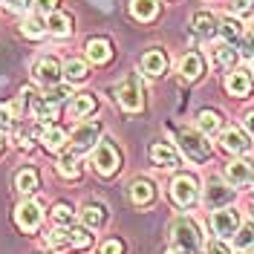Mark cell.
Returning <instances> with one entry per match:
<instances>
[{
	"instance_id": "1",
	"label": "cell",
	"mask_w": 254,
	"mask_h": 254,
	"mask_svg": "<svg viewBox=\"0 0 254 254\" xmlns=\"http://www.w3.org/2000/svg\"><path fill=\"white\" fill-rule=\"evenodd\" d=\"M199 249H202V234H199L196 222L176 220L171 225V249H168V254H199Z\"/></svg>"
},
{
	"instance_id": "2",
	"label": "cell",
	"mask_w": 254,
	"mask_h": 254,
	"mask_svg": "<svg viewBox=\"0 0 254 254\" xmlns=\"http://www.w3.org/2000/svg\"><path fill=\"white\" fill-rule=\"evenodd\" d=\"M90 165H93V171H95L98 176H113L116 171H119V165H122V156H119L116 144H110V142H98V144L93 147Z\"/></svg>"
},
{
	"instance_id": "3",
	"label": "cell",
	"mask_w": 254,
	"mask_h": 254,
	"mask_svg": "<svg viewBox=\"0 0 254 254\" xmlns=\"http://www.w3.org/2000/svg\"><path fill=\"white\" fill-rule=\"evenodd\" d=\"M176 139H179V147L185 150V156L193 159V162H205L211 156V144L205 142V136L199 133V130H179L176 133Z\"/></svg>"
},
{
	"instance_id": "4",
	"label": "cell",
	"mask_w": 254,
	"mask_h": 254,
	"mask_svg": "<svg viewBox=\"0 0 254 254\" xmlns=\"http://www.w3.org/2000/svg\"><path fill=\"white\" fill-rule=\"evenodd\" d=\"M171 199H174L179 208L196 205V199H199V185H196V179L188 176V174L176 176L174 182H171Z\"/></svg>"
},
{
	"instance_id": "5",
	"label": "cell",
	"mask_w": 254,
	"mask_h": 254,
	"mask_svg": "<svg viewBox=\"0 0 254 254\" xmlns=\"http://www.w3.org/2000/svg\"><path fill=\"white\" fill-rule=\"evenodd\" d=\"M116 101L122 104V110L127 113H139L144 107V93L142 87H139V81L136 78H127L122 84H116Z\"/></svg>"
},
{
	"instance_id": "6",
	"label": "cell",
	"mask_w": 254,
	"mask_h": 254,
	"mask_svg": "<svg viewBox=\"0 0 254 254\" xmlns=\"http://www.w3.org/2000/svg\"><path fill=\"white\" fill-rule=\"evenodd\" d=\"M211 228H214V234L217 237H234L240 228V211L237 208H217L214 214H211Z\"/></svg>"
},
{
	"instance_id": "7",
	"label": "cell",
	"mask_w": 254,
	"mask_h": 254,
	"mask_svg": "<svg viewBox=\"0 0 254 254\" xmlns=\"http://www.w3.org/2000/svg\"><path fill=\"white\" fill-rule=\"evenodd\" d=\"M98 133H101V125H95V122H87V125H78L72 130V136H69V142H72V153L78 156L84 150H90L98 144Z\"/></svg>"
},
{
	"instance_id": "8",
	"label": "cell",
	"mask_w": 254,
	"mask_h": 254,
	"mask_svg": "<svg viewBox=\"0 0 254 254\" xmlns=\"http://www.w3.org/2000/svg\"><path fill=\"white\" fill-rule=\"evenodd\" d=\"M15 222L20 231H26V234H32V231H38L41 228V222H44V211H41V205L38 202H20L15 211Z\"/></svg>"
},
{
	"instance_id": "9",
	"label": "cell",
	"mask_w": 254,
	"mask_h": 254,
	"mask_svg": "<svg viewBox=\"0 0 254 254\" xmlns=\"http://www.w3.org/2000/svg\"><path fill=\"white\" fill-rule=\"evenodd\" d=\"M32 72H35L38 81H44L49 87V84H58V78H61V64L55 61L52 55H47V58H38L35 61V69Z\"/></svg>"
},
{
	"instance_id": "10",
	"label": "cell",
	"mask_w": 254,
	"mask_h": 254,
	"mask_svg": "<svg viewBox=\"0 0 254 254\" xmlns=\"http://www.w3.org/2000/svg\"><path fill=\"white\" fill-rule=\"evenodd\" d=\"M225 179H228L231 185H237V188L249 185V182L254 179L252 162H243V159H237V162H228V165H225Z\"/></svg>"
},
{
	"instance_id": "11",
	"label": "cell",
	"mask_w": 254,
	"mask_h": 254,
	"mask_svg": "<svg viewBox=\"0 0 254 254\" xmlns=\"http://www.w3.org/2000/svg\"><path fill=\"white\" fill-rule=\"evenodd\" d=\"M150 159H153V165L159 168H179V153H176V147H171L168 142H156L150 147Z\"/></svg>"
},
{
	"instance_id": "12",
	"label": "cell",
	"mask_w": 254,
	"mask_h": 254,
	"mask_svg": "<svg viewBox=\"0 0 254 254\" xmlns=\"http://www.w3.org/2000/svg\"><path fill=\"white\" fill-rule=\"evenodd\" d=\"M225 90H228V95H234V98H246L249 90H252V75H249L246 69L231 72V75L225 78Z\"/></svg>"
},
{
	"instance_id": "13",
	"label": "cell",
	"mask_w": 254,
	"mask_h": 254,
	"mask_svg": "<svg viewBox=\"0 0 254 254\" xmlns=\"http://www.w3.org/2000/svg\"><path fill=\"white\" fill-rule=\"evenodd\" d=\"M222 147H225L228 153H249L252 142H249V136H246L243 130L231 127V130H225V133H222Z\"/></svg>"
},
{
	"instance_id": "14",
	"label": "cell",
	"mask_w": 254,
	"mask_h": 254,
	"mask_svg": "<svg viewBox=\"0 0 254 254\" xmlns=\"http://www.w3.org/2000/svg\"><path fill=\"white\" fill-rule=\"evenodd\" d=\"M41 142H44V147H47L49 153H58V150H64V147L69 144V136H66L58 125H49L47 130L41 133Z\"/></svg>"
},
{
	"instance_id": "15",
	"label": "cell",
	"mask_w": 254,
	"mask_h": 254,
	"mask_svg": "<svg viewBox=\"0 0 254 254\" xmlns=\"http://www.w3.org/2000/svg\"><path fill=\"white\" fill-rule=\"evenodd\" d=\"M87 58L93 64H107L113 58V44L107 41V38H93L90 44H87Z\"/></svg>"
},
{
	"instance_id": "16",
	"label": "cell",
	"mask_w": 254,
	"mask_h": 254,
	"mask_svg": "<svg viewBox=\"0 0 254 254\" xmlns=\"http://www.w3.org/2000/svg\"><path fill=\"white\" fill-rule=\"evenodd\" d=\"M231 196H234L231 188H225L220 182H211L205 188V205L211 208V211H217V208H222L225 202H231Z\"/></svg>"
},
{
	"instance_id": "17",
	"label": "cell",
	"mask_w": 254,
	"mask_h": 254,
	"mask_svg": "<svg viewBox=\"0 0 254 254\" xmlns=\"http://www.w3.org/2000/svg\"><path fill=\"white\" fill-rule=\"evenodd\" d=\"M165 66H168V58L162 49H150L142 55V72H147V75H162Z\"/></svg>"
},
{
	"instance_id": "18",
	"label": "cell",
	"mask_w": 254,
	"mask_h": 254,
	"mask_svg": "<svg viewBox=\"0 0 254 254\" xmlns=\"http://www.w3.org/2000/svg\"><path fill=\"white\" fill-rule=\"evenodd\" d=\"M193 32L202 35V38H214L220 32V20L211 15V12H196L193 15Z\"/></svg>"
},
{
	"instance_id": "19",
	"label": "cell",
	"mask_w": 254,
	"mask_h": 254,
	"mask_svg": "<svg viewBox=\"0 0 254 254\" xmlns=\"http://www.w3.org/2000/svg\"><path fill=\"white\" fill-rule=\"evenodd\" d=\"M47 32L49 35H55V38H66L69 32H72V20H69V15H64V12H52V15H47Z\"/></svg>"
},
{
	"instance_id": "20",
	"label": "cell",
	"mask_w": 254,
	"mask_h": 254,
	"mask_svg": "<svg viewBox=\"0 0 254 254\" xmlns=\"http://www.w3.org/2000/svg\"><path fill=\"white\" fill-rule=\"evenodd\" d=\"M179 72H182V78L196 81L202 72H205V64H202V58H199L196 52H188V55L179 61Z\"/></svg>"
},
{
	"instance_id": "21",
	"label": "cell",
	"mask_w": 254,
	"mask_h": 254,
	"mask_svg": "<svg viewBox=\"0 0 254 254\" xmlns=\"http://www.w3.org/2000/svg\"><path fill=\"white\" fill-rule=\"evenodd\" d=\"M81 220H84L87 228H101L104 220H107V211H104L101 202H87V205L81 208Z\"/></svg>"
},
{
	"instance_id": "22",
	"label": "cell",
	"mask_w": 254,
	"mask_h": 254,
	"mask_svg": "<svg viewBox=\"0 0 254 254\" xmlns=\"http://www.w3.org/2000/svg\"><path fill=\"white\" fill-rule=\"evenodd\" d=\"M153 196H156V188H153V182H147V179H136V182L130 185V199H133L136 205L153 202Z\"/></svg>"
},
{
	"instance_id": "23",
	"label": "cell",
	"mask_w": 254,
	"mask_h": 254,
	"mask_svg": "<svg viewBox=\"0 0 254 254\" xmlns=\"http://www.w3.org/2000/svg\"><path fill=\"white\" fill-rule=\"evenodd\" d=\"M93 110H95V98L90 93H81L69 101V116L72 119H84V116H90Z\"/></svg>"
},
{
	"instance_id": "24",
	"label": "cell",
	"mask_w": 254,
	"mask_h": 254,
	"mask_svg": "<svg viewBox=\"0 0 254 254\" xmlns=\"http://www.w3.org/2000/svg\"><path fill=\"white\" fill-rule=\"evenodd\" d=\"M196 119H199V130H202L205 136H217L222 130V116L217 110H202Z\"/></svg>"
},
{
	"instance_id": "25",
	"label": "cell",
	"mask_w": 254,
	"mask_h": 254,
	"mask_svg": "<svg viewBox=\"0 0 254 254\" xmlns=\"http://www.w3.org/2000/svg\"><path fill=\"white\" fill-rule=\"evenodd\" d=\"M32 113H35V119H41V122H55L58 119V104H52L49 98H35L32 101Z\"/></svg>"
},
{
	"instance_id": "26",
	"label": "cell",
	"mask_w": 254,
	"mask_h": 254,
	"mask_svg": "<svg viewBox=\"0 0 254 254\" xmlns=\"http://www.w3.org/2000/svg\"><path fill=\"white\" fill-rule=\"evenodd\" d=\"M130 12L136 20H153L159 15V3L156 0H133L130 3Z\"/></svg>"
},
{
	"instance_id": "27",
	"label": "cell",
	"mask_w": 254,
	"mask_h": 254,
	"mask_svg": "<svg viewBox=\"0 0 254 254\" xmlns=\"http://www.w3.org/2000/svg\"><path fill=\"white\" fill-rule=\"evenodd\" d=\"M41 185V179H38V171H32V168H23V171H17L15 176V188L20 193H32V190H38Z\"/></svg>"
},
{
	"instance_id": "28",
	"label": "cell",
	"mask_w": 254,
	"mask_h": 254,
	"mask_svg": "<svg viewBox=\"0 0 254 254\" xmlns=\"http://www.w3.org/2000/svg\"><path fill=\"white\" fill-rule=\"evenodd\" d=\"M220 35L228 41V44H234V41H240L243 38V23H240V17L228 15L220 20Z\"/></svg>"
},
{
	"instance_id": "29",
	"label": "cell",
	"mask_w": 254,
	"mask_h": 254,
	"mask_svg": "<svg viewBox=\"0 0 254 254\" xmlns=\"http://www.w3.org/2000/svg\"><path fill=\"white\" fill-rule=\"evenodd\" d=\"M52 225H55V228H69V225H75V211L66 205V202L52 205Z\"/></svg>"
},
{
	"instance_id": "30",
	"label": "cell",
	"mask_w": 254,
	"mask_h": 254,
	"mask_svg": "<svg viewBox=\"0 0 254 254\" xmlns=\"http://www.w3.org/2000/svg\"><path fill=\"white\" fill-rule=\"evenodd\" d=\"M234 246H237L240 252L254 249V225L252 222H246V225H240L237 228V234H234Z\"/></svg>"
},
{
	"instance_id": "31",
	"label": "cell",
	"mask_w": 254,
	"mask_h": 254,
	"mask_svg": "<svg viewBox=\"0 0 254 254\" xmlns=\"http://www.w3.org/2000/svg\"><path fill=\"white\" fill-rule=\"evenodd\" d=\"M20 32H23L26 38H44V35H47V20H41V17L32 15L20 23Z\"/></svg>"
},
{
	"instance_id": "32",
	"label": "cell",
	"mask_w": 254,
	"mask_h": 254,
	"mask_svg": "<svg viewBox=\"0 0 254 254\" xmlns=\"http://www.w3.org/2000/svg\"><path fill=\"white\" fill-rule=\"evenodd\" d=\"M214 61H217V66H234L237 64V49H231V44L214 47Z\"/></svg>"
},
{
	"instance_id": "33",
	"label": "cell",
	"mask_w": 254,
	"mask_h": 254,
	"mask_svg": "<svg viewBox=\"0 0 254 254\" xmlns=\"http://www.w3.org/2000/svg\"><path fill=\"white\" fill-rule=\"evenodd\" d=\"M66 246H69V249H87V246H90V234H87V231H84V228H75V225H69V228H66Z\"/></svg>"
},
{
	"instance_id": "34",
	"label": "cell",
	"mask_w": 254,
	"mask_h": 254,
	"mask_svg": "<svg viewBox=\"0 0 254 254\" xmlns=\"http://www.w3.org/2000/svg\"><path fill=\"white\" fill-rule=\"evenodd\" d=\"M58 174L66 176V179H75V176H78V156H75L72 150H69L66 156L58 159Z\"/></svg>"
},
{
	"instance_id": "35",
	"label": "cell",
	"mask_w": 254,
	"mask_h": 254,
	"mask_svg": "<svg viewBox=\"0 0 254 254\" xmlns=\"http://www.w3.org/2000/svg\"><path fill=\"white\" fill-rule=\"evenodd\" d=\"M64 72H66L69 81H84L87 78V64L78 61V58H69V61L64 64Z\"/></svg>"
},
{
	"instance_id": "36",
	"label": "cell",
	"mask_w": 254,
	"mask_h": 254,
	"mask_svg": "<svg viewBox=\"0 0 254 254\" xmlns=\"http://www.w3.org/2000/svg\"><path fill=\"white\" fill-rule=\"evenodd\" d=\"M72 95V87H66V84H49V90L44 98H49L52 104H61V101H66Z\"/></svg>"
},
{
	"instance_id": "37",
	"label": "cell",
	"mask_w": 254,
	"mask_h": 254,
	"mask_svg": "<svg viewBox=\"0 0 254 254\" xmlns=\"http://www.w3.org/2000/svg\"><path fill=\"white\" fill-rule=\"evenodd\" d=\"M98 254H125V246L119 240H107V243L98 246Z\"/></svg>"
},
{
	"instance_id": "38",
	"label": "cell",
	"mask_w": 254,
	"mask_h": 254,
	"mask_svg": "<svg viewBox=\"0 0 254 254\" xmlns=\"http://www.w3.org/2000/svg\"><path fill=\"white\" fill-rule=\"evenodd\" d=\"M254 9V0H231V12H234V15H249V12H252Z\"/></svg>"
},
{
	"instance_id": "39",
	"label": "cell",
	"mask_w": 254,
	"mask_h": 254,
	"mask_svg": "<svg viewBox=\"0 0 254 254\" xmlns=\"http://www.w3.org/2000/svg\"><path fill=\"white\" fill-rule=\"evenodd\" d=\"M240 52L246 58H254V35H243L240 38Z\"/></svg>"
},
{
	"instance_id": "40",
	"label": "cell",
	"mask_w": 254,
	"mask_h": 254,
	"mask_svg": "<svg viewBox=\"0 0 254 254\" xmlns=\"http://www.w3.org/2000/svg\"><path fill=\"white\" fill-rule=\"evenodd\" d=\"M29 3L32 0H3V6L9 12H29Z\"/></svg>"
},
{
	"instance_id": "41",
	"label": "cell",
	"mask_w": 254,
	"mask_h": 254,
	"mask_svg": "<svg viewBox=\"0 0 254 254\" xmlns=\"http://www.w3.org/2000/svg\"><path fill=\"white\" fill-rule=\"evenodd\" d=\"M35 6H38L41 15H52L58 9V0H35Z\"/></svg>"
},
{
	"instance_id": "42",
	"label": "cell",
	"mask_w": 254,
	"mask_h": 254,
	"mask_svg": "<svg viewBox=\"0 0 254 254\" xmlns=\"http://www.w3.org/2000/svg\"><path fill=\"white\" fill-rule=\"evenodd\" d=\"M208 254H231V252H228V246H225L222 240H214V243L208 246Z\"/></svg>"
},
{
	"instance_id": "43",
	"label": "cell",
	"mask_w": 254,
	"mask_h": 254,
	"mask_svg": "<svg viewBox=\"0 0 254 254\" xmlns=\"http://www.w3.org/2000/svg\"><path fill=\"white\" fill-rule=\"evenodd\" d=\"M9 125H12V110L0 104V127H9Z\"/></svg>"
},
{
	"instance_id": "44",
	"label": "cell",
	"mask_w": 254,
	"mask_h": 254,
	"mask_svg": "<svg viewBox=\"0 0 254 254\" xmlns=\"http://www.w3.org/2000/svg\"><path fill=\"white\" fill-rule=\"evenodd\" d=\"M243 122H246V130H249V136L254 139V113H249V116H246Z\"/></svg>"
},
{
	"instance_id": "45",
	"label": "cell",
	"mask_w": 254,
	"mask_h": 254,
	"mask_svg": "<svg viewBox=\"0 0 254 254\" xmlns=\"http://www.w3.org/2000/svg\"><path fill=\"white\" fill-rule=\"evenodd\" d=\"M3 144H6V142H3V133H0V150H3Z\"/></svg>"
},
{
	"instance_id": "46",
	"label": "cell",
	"mask_w": 254,
	"mask_h": 254,
	"mask_svg": "<svg viewBox=\"0 0 254 254\" xmlns=\"http://www.w3.org/2000/svg\"><path fill=\"white\" fill-rule=\"evenodd\" d=\"M252 182H254V179H252Z\"/></svg>"
},
{
	"instance_id": "47",
	"label": "cell",
	"mask_w": 254,
	"mask_h": 254,
	"mask_svg": "<svg viewBox=\"0 0 254 254\" xmlns=\"http://www.w3.org/2000/svg\"><path fill=\"white\" fill-rule=\"evenodd\" d=\"M252 72H254V69H252Z\"/></svg>"
}]
</instances>
